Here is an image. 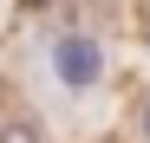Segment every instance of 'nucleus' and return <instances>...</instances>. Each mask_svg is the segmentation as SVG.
<instances>
[{"mask_svg":"<svg viewBox=\"0 0 150 143\" xmlns=\"http://www.w3.org/2000/svg\"><path fill=\"white\" fill-rule=\"evenodd\" d=\"M52 72H59L72 91L98 85V78H105V52H98V39H85V33H65V39L52 46Z\"/></svg>","mask_w":150,"mask_h":143,"instance_id":"1","label":"nucleus"},{"mask_svg":"<svg viewBox=\"0 0 150 143\" xmlns=\"http://www.w3.org/2000/svg\"><path fill=\"white\" fill-rule=\"evenodd\" d=\"M0 143H39L33 124H0Z\"/></svg>","mask_w":150,"mask_h":143,"instance_id":"2","label":"nucleus"}]
</instances>
